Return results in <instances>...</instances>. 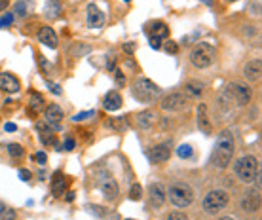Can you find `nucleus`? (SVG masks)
Instances as JSON below:
<instances>
[{
  "mask_svg": "<svg viewBox=\"0 0 262 220\" xmlns=\"http://www.w3.org/2000/svg\"><path fill=\"white\" fill-rule=\"evenodd\" d=\"M234 148H236V144H234L232 133L230 131H222L219 135L217 144H215V148H213L211 163L215 167H219V169H224L230 163V160H232V156H234Z\"/></svg>",
  "mask_w": 262,
  "mask_h": 220,
  "instance_id": "nucleus-1",
  "label": "nucleus"
},
{
  "mask_svg": "<svg viewBox=\"0 0 262 220\" xmlns=\"http://www.w3.org/2000/svg\"><path fill=\"white\" fill-rule=\"evenodd\" d=\"M251 101V89L243 84H230L226 85L224 93H222V102H228V104H239V106H245Z\"/></svg>",
  "mask_w": 262,
  "mask_h": 220,
  "instance_id": "nucleus-2",
  "label": "nucleus"
},
{
  "mask_svg": "<svg viewBox=\"0 0 262 220\" xmlns=\"http://www.w3.org/2000/svg\"><path fill=\"white\" fill-rule=\"evenodd\" d=\"M234 169H236V175L241 178L243 182L251 184L254 178L258 177V161H256V158H253V156H243V158H239V160L236 161Z\"/></svg>",
  "mask_w": 262,
  "mask_h": 220,
  "instance_id": "nucleus-3",
  "label": "nucleus"
},
{
  "mask_svg": "<svg viewBox=\"0 0 262 220\" xmlns=\"http://www.w3.org/2000/svg\"><path fill=\"white\" fill-rule=\"evenodd\" d=\"M133 95H135L139 101L152 102L158 99L160 87L154 84V82H150L148 78H139V80H135V84H133Z\"/></svg>",
  "mask_w": 262,
  "mask_h": 220,
  "instance_id": "nucleus-4",
  "label": "nucleus"
},
{
  "mask_svg": "<svg viewBox=\"0 0 262 220\" xmlns=\"http://www.w3.org/2000/svg\"><path fill=\"white\" fill-rule=\"evenodd\" d=\"M169 201L175 207L179 209H183V207H188V205L194 201V192H192V188L188 186V184H183V182H179V184H173L169 188Z\"/></svg>",
  "mask_w": 262,
  "mask_h": 220,
  "instance_id": "nucleus-5",
  "label": "nucleus"
},
{
  "mask_svg": "<svg viewBox=\"0 0 262 220\" xmlns=\"http://www.w3.org/2000/svg\"><path fill=\"white\" fill-rule=\"evenodd\" d=\"M190 61L198 68L211 67L213 61H215V48L211 44H198L192 50V53H190Z\"/></svg>",
  "mask_w": 262,
  "mask_h": 220,
  "instance_id": "nucleus-6",
  "label": "nucleus"
},
{
  "mask_svg": "<svg viewBox=\"0 0 262 220\" xmlns=\"http://www.w3.org/2000/svg\"><path fill=\"white\" fill-rule=\"evenodd\" d=\"M228 201H230V197L224 190H213V192H209V194L205 195L203 209L207 212H211V214H217V212H220L228 205Z\"/></svg>",
  "mask_w": 262,
  "mask_h": 220,
  "instance_id": "nucleus-7",
  "label": "nucleus"
},
{
  "mask_svg": "<svg viewBox=\"0 0 262 220\" xmlns=\"http://www.w3.org/2000/svg\"><path fill=\"white\" fill-rule=\"evenodd\" d=\"M186 104H188V99L183 93H171L161 101L163 110H183Z\"/></svg>",
  "mask_w": 262,
  "mask_h": 220,
  "instance_id": "nucleus-8",
  "label": "nucleus"
},
{
  "mask_svg": "<svg viewBox=\"0 0 262 220\" xmlns=\"http://www.w3.org/2000/svg\"><path fill=\"white\" fill-rule=\"evenodd\" d=\"M19 80H17L14 74H8V72H0V89L6 91V93H17L19 91Z\"/></svg>",
  "mask_w": 262,
  "mask_h": 220,
  "instance_id": "nucleus-9",
  "label": "nucleus"
},
{
  "mask_svg": "<svg viewBox=\"0 0 262 220\" xmlns=\"http://www.w3.org/2000/svg\"><path fill=\"white\" fill-rule=\"evenodd\" d=\"M103 23H105V14H103L95 4H90V6H88V27H90V29H97V27H101Z\"/></svg>",
  "mask_w": 262,
  "mask_h": 220,
  "instance_id": "nucleus-10",
  "label": "nucleus"
},
{
  "mask_svg": "<svg viewBox=\"0 0 262 220\" xmlns=\"http://www.w3.org/2000/svg\"><path fill=\"white\" fill-rule=\"evenodd\" d=\"M38 40H40L44 46H48V48H57V44H59V38H57V34L53 33L51 27H42V29L38 31Z\"/></svg>",
  "mask_w": 262,
  "mask_h": 220,
  "instance_id": "nucleus-11",
  "label": "nucleus"
},
{
  "mask_svg": "<svg viewBox=\"0 0 262 220\" xmlns=\"http://www.w3.org/2000/svg\"><path fill=\"white\" fill-rule=\"evenodd\" d=\"M243 74H245V78L249 80V82H258L262 76V65L260 61H249L245 65V68H243Z\"/></svg>",
  "mask_w": 262,
  "mask_h": 220,
  "instance_id": "nucleus-12",
  "label": "nucleus"
},
{
  "mask_svg": "<svg viewBox=\"0 0 262 220\" xmlns=\"http://www.w3.org/2000/svg\"><path fill=\"white\" fill-rule=\"evenodd\" d=\"M169 156H171V150L165 146V144H158V146H154V148L148 150V158H150V161H158V163L169 160Z\"/></svg>",
  "mask_w": 262,
  "mask_h": 220,
  "instance_id": "nucleus-13",
  "label": "nucleus"
},
{
  "mask_svg": "<svg viewBox=\"0 0 262 220\" xmlns=\"http://www.w3.org/2000/svg\"><path fill=\"white\" fill-rule=\"evenodd\" d=\"M148 195H150V201H152L154 207H161L163 201H165V192H163L161 184H150Z\"/></svg>",
  "mask_w": 262,
  "mask_h": 220,
  "instance_id": "nucleus-14",
  "label": "nucleus"
},
{
  "mask_svg": "<svg viewBox=\"0 0 262 220\" xmlns=\"http://www.w3.org/2000/svg\"><path fill=\"white\" fill-rule=\"evenodd\" d=\"M103 106H105V110L114 112V110H118L120 106H122V97H120L116 91H110V93L105 95V99H103Z\"/></svg>",
  "mask_w": 262,
  "mask_h": 220,
  "instance_id": "nucleus-15",
  "label": "nucleus"
},
{
  "mask_svg": "<svg viewBox=\"0 0 262 220\" xmlns=\"http://www.w3.org/2000/svg\"><path fill=\"white\" fill-rule=\"evenodd\" d=\"M156 120H158L156 112H152V110H144L143 114L137 116V124H139V127H143V129H148V127L154 126Z\"/></svg>",
  "mask_w": 262,
  "mask_h": 220,
  "instance_id": "nucleus-16",
  "label": "nucleus"
},
{
  "mask_svg": "<svg viewBox=\"0 0 262 220\" xmlns=\"http://www.w3.org/2000/svg\"><path fill=\"white\" fill-rule=\"evenodd\" d=\"M198 124L202 127L203 133H211V124H209V118H207V106L205 104H200L198 106Z\"/></svg>",
  "mask_w": 262,
  "mask_h": 220,
  "instance_id": "nucleus-17",
  "label": "nucleus"
},
{
  "mask_svg": "<svg viewBox=\"0 0 262 220\" xmlns=\"http://www.w3.org/2000/svg\"><path fill=\"white\" fill-rule=\"evenodd\" d=\"M65 188H67V178L63 177L61 173H55L53 178H51V192H53V195H61L65 192Z\"/></svg>",
  "mask_w": 262,
  "mask_h": 220,
  "instance_id": "nucleus-18",
  "label": "nucleus"
},
{
  "mask_svg": "<svg viewBox=\"0 0 262 220\" xmlns=\"http://www.w3.org/2000/svg\"><path fill=\"white\" fill-rule=\"evenodd\" d=\"M63 110L57 106V104H51V106H48L46 108V120L50 122V124H59L61 120H63Z\"/></svg>",
  "mask_w": 262,
  "mask_h": 220,
  "instance_id": "nucleus-19",
  "label": "nucleus"
},
{
  "mask_svg": "<svg viewBox=\"0 0 262 220\" xmlns=\"http://www.w3.org/2000/svg\"><path fill=\"white\" fill-rule=\"evenodd\" d=\"M101 190H103V194H105L107 199H114V197L118 195V192H120L116 180H105V182H103V186H101Z\"/></svg>",
  "mask_w": 262,
  "mask_h": 220,
  "instance_id": "nucleus-20",
  "label": "nucleus"
},
{
  "mask_svg": "<svg viewBox=\"0 0 262 220\" xmlns=\"http://www.w3.org/2000/svg\"><path fill=\"white\" fill-rule=\"evenodd\" d=\"M258 207H260V197H258L256 192L247 195L245 199H243V209H245V211H256Z\"/></svg>",
  "mask_w": 262,
  "mask_h": 220,
  "instance_id": "nucleus-21",
  "label": "nucleus"
},
{
  "mask_svg": "<svg viewBox=\"0 0 262 220\" xmlns=\"http://www.w3.org/2000/svg\"><path fill=\"white\" fill-rule=\"evenodd\" d=\"M148 31H150V36H156V38H167V34H169V29L163 23H152Z\"/></svg>",
  "mask_w": 262,
  "mask_h": 220,
  "instance_id": "nucleus-22",
  "label": "nucleus"
},
{
  "mask_svg": "<svg viewBox=\"0 0 262 220\" xmlns=\"http://www.w3.org/2000/svg\"><path fill=\"white\" fill-rule=\"evenodd\" d=\"M36 129L40 131V135H42V141L46 144H53V135H51V127H46V124H36Z\"/></svg>",
  "mask_w": 262,
  "mask_h": 220,
  "instance_id": "nucleus-23",
  "label": "nucleus"
},
{
  "mask_svg": "<svg viewBox=\"0 0 262 220\" xmlns=\"http://www.w3.org/2000/svg\"><path fill=\"white\" fill-rule=\"evenodd\" d=\"M202 84H196V82H188V85H186V91H188V95H192V97H200L202 95Z\"/></svg>",
  "mask_w": 262,
  "mask_h": 220,
  "instance_id": "nucleus-24",
  "label": "nucleus"
},
{
  "mask_svg": "<svg viewBox=\"0 0 262 220\" xmlns=\"http://www.w3.org/2000/svg\"><path fill=\"white\" fill-rule=\"evenodd\" d=\"M31 108L36 110V112L44 108V99H42V97H40L38 93H34V95H33V99H31Z\"/></svg>",
  "mask_w": 262,
  "mask_h": 220,
  "instance_id": "nucleus-25",
  "label": "nucleus"
},
{
  "mask_svg": "<svg viewBox=\"0 0 262 220\" xmlns=\"http://www.w3.org/2000/svg\"><path fill=\"white\" fill-rule=\"evenodd\" d=\"M0 220H16V212L10 207H2L0 209Z\"/></svg>",
  "mask_w": 262,
  "mask_h": 220,
  "instance_id": "nucleus-26",
  "label": "nucleus"
},
{
  "mask_svg": "<svg viewBox=\"0 0 262 220\" xmlns=\"http://www.w3.org/2000/svg\"><path fill=\"white\" fill-rule=\"evenodd\" d=\"M177 154H179V158H183V160H188V158L192 156V148H190L188 144H183V146H179Z\"/></svg>",
  "mask_w": 262,
  "mask_h": 220,
  "instance_id": "nucleus-27",
  "label": "nucleus"
},
{
  "mask_svg": "<svg viewBox=\"0 0 262 220\" xmlns=\"http://www.w3.org/2000/svg\"><path fill=\"white\" fill-rule=\"evenodd\" d=\"M109 126L114 127V129H124L127 126L126 118H116V120H109Z\"/></svg>",
  "mask_w": 262,
  "mask_h": 220,
  "instance_id": "nucleus-28",
  "label": "nucleus"
},
{
  "mask_svg": "<svg viewBox=\"0 0 262 220\" xmlns=\"http://www.w3.org/2000/svg\"><path fill=\"white\" fill-rule=\"evenodd\" d=\"M8 152L14 156V158H19V156H23V148L19 146V144H8Z\"/></svg>",
  "mask_w": 262,
  "mask_h": 220,
  "instance_id": "nucleus-29",
  "label": "nucleus"
},
{
  "mask_svg": "<svg viewBox=\"0 0 262 220\" xmlns=\"http://www.w3.org/2000/svg\"><path fill=\"white\" fill-rule=\"evenodd\" d=\"M131 199H139L141 195H143V186L141 184H133V188H131Z\"/></svg>",
  "mask_w": 262,
  "mask_h": 220,
  "instance_id": "nucleus-30",
  "label": "nucleus"
},
{
  "mask_svg": "<svg viewBox=\"0 0 262 220\" xmlns=\"http://www.w3.org/2000/svg\"><path fill=\"white\" fill-rule=\"evenodd\" d=\"M12 21H14V14H6V16L0 17V29L2 27H10L12 25Z\"/></svg>",
  "mask_w": 262,
  "mask_h": 220,
  "instance_id": "nucleus-31",
  "label": "nucleus"
},
{
  "mask_svg": "<svg viewBox=\"0 0 262 220\" xmlns=\"http://www.w3.org/2000/svg\"><path fill=\"white\" fill-rule=\"evenodd\" d=\"M92 116H93V112H92V110H88V112L76 114V116H74V122H82V120H88V118H92Z\"/></svg>",
  "mask_w": 262,
  "mask_h": 220,
  "instance_id": "nucleus-32",
  "label": "nucleus"
},
{
  "mask_svg": "<svg viewBox=\"0 0 262 220\" xmlns=\"http://www.w3.org/2000/svg\"><path fill=\"white\" fill-rule=\"evenodd\" d=\"M33 160L38 161V163H42V165H44V163H46V154H44V152H36L33 156Z\"/></svg>",
  "mask_w": 262,
  "mask_h": 220,
  "instance_id": "nucleus-33",
  "label": "nucleus"
},
{
  "mask_svg": "<svg viewBox=\"0 0 262 220\" xmlns=\"http://www.w3.org/2000/svg\"><path fill=\"white\" fill-rule=\"evenodd\" d=\"M167 220H188V218H186L183 212H171L169 216H167Z\"/></svg>",
  "mask_w": 262,
  "mask_h": 220,
  "instance_id": "nucleus-34",
  "label": "nucleus"
},
{
  "mask_svg": "<svg viewBox=\"0 0 262 220\" xmlns=\"http://www.w3.org/2000/svg\"><path fill=\"white\" fill-rule=\"evenodd\" d=\"M150 46H152L154 50H160V48H161V40H160V38H156V36H150Z\"/></svg>",
  "mask_w": 262,
  "mask_h": 220,
  "instance_id": "nucleus-35",
  "label": "nucleus"
},
{
  "mask_svg": "<svg viewBox=\"0 0 262 220\" xmlns=\"http://www.w3.org/2000/svg\"><path fill=\"white\" fill-rule=\"evenodd\" d=\"M63 148H65V150H72V148H74V139L68 137L67 141H65V144H63Z\"/></svg>",
  "mask_w": 262,
  "mask_h": 220,
  "instance_id": "nucleus-36",
  "label": "nucleus"
},
{
  "mask_svg": "<svg viewBox=\"0 0 262 220\" xmlns=\"http://www.w3.org/2000/svg\"><path fill=\"white\" fill-rule=\"evenodd\" d=\"M19 178L21 180H31V173L27 169H19Z\"/></svg>",
  "mask_w": 262,
  "mask_h": 220,
  "instance_id": "nucleus-37",
  "label": "nucleus"
},
{
  "mask_svg": "<svg viewBox=\"0 0 262 220\" xmlns=\"http://www.w3.org/2000/svg\"><path fill=\"white\" fill-rule=\"evenodd\" d=\"M124 51H126V53H133V51H135V44L133 42L124 44Z\"/></svg>",
  "mask_w": 262,
  "mask_h": 220,
  "instance_id": "nucleus-38",
  "label": "nucleus"
},
{
  "mask_svg": "<svg viewBox=\"0 0 262 220\" xmlns=\"http://www.w3.org/2000/svg\"><path fill=\"white\" fill-rule=\"evenodd\" d=\"M165 48H167V51H169V53H175V51H177V44H175V42H167V44H165Z\"/></svg>",
  "mask_w": 262,
  "mask_h": 220,
  "instance_id": "nucleus-39",
  "label": "nucleus"
},
{
  "mask_svg": "<svg viewBox=\"0 0 262 220\" xmlns=\"http://www.w3.org/2000/svg\"><path fill=\"white\" fill-rule=\"evenodd\" d=\"M4 129H6V131H10V133H14L17 127H16V124H12V122H8V124L4 126Z\"/></svg>",
  "mask_w": 262,
  "mask_h": 220,
  "instance_id": "nucleus-40",
  "label": "nucleus"
},
{
  "mask_svg": "<svg viewBox=\"0 0 262 220\" xmlns=\"http://www.w3.org/2000/svg\"><path fill=\"white\" fill-rule=\"evenodd\" d=\"M116 82H118L120 85L124 84V74H122V72H120V70H118V72H116Z\"/></svg>",
  "mask_w": 262,
  "mask_h": 220,
  "instance_id": "nucleus-41",
  "label": "nucleus"
},
{
  "mask_svg": "<svg viewBox=\"0 0 262 220\" xmlns=\"http://www.w3.org/2000/svg\"><path fill=\"white\" fill-rule=\"evenodd\" d=\"M50 89H53V91H55L57 95L61 93V87H59V85H55V84H50Z\"/></svg>",
  "mask_w": 262,
  "mask_h": 220,
  "instance_id": "nucleus-42",
  "label": "nucleus"
},
{
  "mask_svg": "<svg viewBox=\"0 0 262 220\" xmlns=\"http://www.w3.org/2000/svg\"><path fill=\"white\" fill-rule=\"evenodd\" d=\"M6 6H8V0H0V12L6 10Z\"/></svg>",
  "mask_w": 262,
  "mask_h": 220,
  "instance_id": "nucleus-43",
  "label": "nucleus"
},
{
  "mask_svg": "<svg viewBox=\"0 0 262 220\" xmlns=\"http://www.w3.org/2000/svg\"><path fill=\"white\" fill-rule=\"evenodd\" d=\"M220 220H234V218H230V216H222Z\"/></svg>",
  "mask_w": 262,
  "mask_h": 220,
  "instance_id": "nucleus-44",
  "label": "nucleus"
},
{
  "mask_svg": "<svg viewBox=\"0 0 262 220\" xmlns=\"http://www.w3.org/2000/svg\"><path fill=\"white\" fill-rule=\"evenodd\" d=\"M230 2H236V0H230Z\"/></svg>",
  "mask_w": 262,
  "mask_h": 220,
  "instance_id": "nucleus-45",
  "label": "nucleus"
},
{
  "mask_svg": "<svg viewBox=\"0 0 262 220\" xmlns=\"http://www.w3.org/2000/svg\"><path fill=\"white\" fill-rule=\"evenodd\" d=\"M205 2H211V0H205Z\"/></svg>",
  "mask_w": 262,
  "mask_h": 220,
  "instance_id": "nucleus-46",
  "label": "nucleus"
}]
</instances>
